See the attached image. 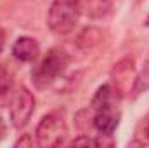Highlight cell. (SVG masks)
I'll return each instance as SVG.
<instances>
[{"mask_svg": "<svg viewBox=\"0 0 149 148\" xmlns=\"http://www.w3.org/2000/svg\"><path fill=\"white\" fill-rule=\"evenodd\" d=\"M144 134H146V138H148V143H149V122L146 124V129H144Z\"/></svg>", "mask_w": 149, "mask_h": 148, "instance_id": "7c38bea8", "label": "cell"}, {"mask_svg": "<svg viewBox=\"0 0 149 148\" xmlns=\"http://www.w3.org/2000/svg\"><path fill=\"white\" fill-rule=\"evenodd\" d=\"M144 25H146V26H149V16L146 18V21H144Z\"/></svg>", "mask_w": 149, "mask_h": 148, "instance_id": "4fadbf2b", "label": "cell"}, {"mask_svg": "<svg viewBox=\"0 0 149 148\" xmlns=\"http://www.w3.org/2000/svg\"><path fill=\"white\" fill-rule=\"evenodd\" d=\"M70 65V54L61 47H52L31 70V82L37 89L50 87Z\"/></svg>", "mask_w": 149, "mask_h": 148, "instance_id": "6da1fadb", "label": "cell"}, {"mask_svg": "<svg viewBox=\"0 0 149 148\" xmlns=\"http://www.w3.org/2000/svg\"><path fill=\"white\" fill-rule=\"evenodd\" d=\"M35 111V96L33 92L24 87L19 85L10 105H9V118L14 129H23L28 125V122L31 120V115Z\"/></svg>", "mask_w": 149, "mask_h": 148, "instance_id": "277c9868", "label": "cell"}, {"mask_svg": "<svg viewBox=\"0 0 149 148\" xmlns=\"http://www.w3.org/2000/svg\"><path fill=\"white\" fill-rule=\"evenodd\" d=\"M5 132H7V127H5V124H3V120H2V117H0V141L3 140Z\"/></svg>", "mask_w": 149, "mask_h": 148, "instance_id": "9c48e42d", "label": "cell"}, {"mask_svg": "<svg viewBox=\"0 0 149 148\" xmlns=\"http://www.w3.org/2000/svg\"><path fill=\"white\" fill-rule=\"evenodd\" d=\"M38 147H59L68 138V125L61 113H47L38 122L35 131Z\"/></svg>", "mask_w": 149, "mask_h": 148, "instance_id": "3957f363", "label": "cell"}, {"mask_svg": "<svg viewBox=\"0 0 149 148\" xmlns=\"http://www.w3.org/2000/svg\"><path fill=\"white\" fill-rule=\"evenodd\" d=\"M3 44H5V32L0 28V52H2V49H3Z\"/></svg>", "mask_w": 149, "mask_h": 148, "instance_id": "8fae6325", "label": "cell"}, {"mask_svg": "<svg viewBox=\"0 0 149 148\" xmlns=\"http://www.w3.org/2000/svg\"><path fill=\"white\" fill-rule=\"evenodd\" d=\"M118 124H120V113L114 110L111 105L94 110L92 125L101 136H113V132L116 131Z\"/></svg>", "mask_w": 149, "mask_h": 148, "instance_id": "5b68a950", "label": "cell"}, {"mask_svg": "<svg viewBox=\"0 0 149 148\" xmlns=\"http://www.w3.org/2000/svg\"><path fill=\"white\" fill-rule=\"evenodd\" d=\"M149 91V52L144 59V66L139 73L135 75V80L132 84V96L137 98L141 96L142 92H148Z\"/></svg>", "mask_w": 149, "mask_h": 148, "instance_id": "ba28073f", "label": "cell"}, {"mask_svg": "<svg viewBox=\"0 0 149 148\" xmlns=\"http://www.w3.org/2000/svg\"><path fill=\"white\" fill-rule=\"evenodd\" d=\"M40 54V45L35 38L31 37H19L14 45H12V56L17 59V61H23V63H30V61H35Z\"/></svg>", "mask_w": 149, "mask_h": 148, "instance_id": "52a82bcc", "label": "cell"}, {"mask_svg": "<svg viewBox=\"0 0 149 148\" xmlns=\"http://www.w3.org/2000/svg\"><path fill=\"white\" fill-rule=\"evenodd\" d=\"M78 0H52L47 14V25L56 35H68L74 30L80 19Z\"/></svg>", "mask_w": 149, "mask_h": 148, "instance_id": "7a4b0ae2", "label": "cell"}, {"mask_svg": "<svg viewBox=\"0 0 149 148\" xmlns=\"http://www.w3.org/2000/svg\"><path fill=\"white\" fill-rule=\"evenodd\" d=\"M16 91L17 87H16L12 68L9 66V63H0V108L10 105Z\"/></svg>", "mask_w": 149, "mask_h": 148, "instance_id": "8992f818", "label": "cell"}, {"mask_svg": "<svg viewBox=\"0 0 149 148\" xmlns=\"http://www.w3.org/2000/svg\"><path fill=\"white\" fill-rule=\"evenodd\" d=\"M26 138H28V136H24V140H19L16 145H17V147H21V145H33V140H26Z\"/></svg>", "mask_w": 149, "mask_h": 148, "instance_id": "30bf717a", "label": "cell"}]
</instances>
